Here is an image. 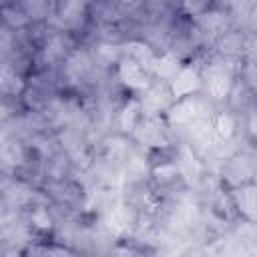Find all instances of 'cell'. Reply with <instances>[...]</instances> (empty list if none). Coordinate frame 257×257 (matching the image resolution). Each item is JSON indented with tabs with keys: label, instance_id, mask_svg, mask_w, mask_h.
Segmentation results:
<instances>
[{
	"label": "cell",
	"instance_id": "6da1fadb",
	"mask_svg": "<svg viewBox=\"0 0 257 257\" xmlns=\"http://www.w3.org/2000/svg\"><path fill=\"white\" fill-rule=\"evenodd\" d=\"M167 118L169 124L173 126H187L199 118H211V104L207 98L191 94L185 98H179L177 104H171V108L167 110Z\"/></svg>",
	"mask_w": 257,
	"mask_h": 257
},
{
	"label": "cell",
	"instance_id": "7a4b0ae2",
	"mask_svg": "<svg viewBox=\"0 0 257 257\" xmlns=\"http://www.w3.org/2000/svg\"><path fill=\"white\" fill-rule=\"evenodd\" d=\"M201 80L205 82L207 94L215 100H223L231 94L233 88V70L227 62L221 60H213L211 64L205 66V72L201 76Z\"/></svg>",
	"mask_w": 257,
	"mask_h": 257
},
{
	"label": "cell",
	"instance_id": "3957f363",
	"mask_svg": "<svg viewBox=\"0 0 257 257\" xmlns=\"http://www.w3.org/2000/svg\"><path fill=\"white\" fill-rule=\"evenodd\" d=\"M90 0H58L56 2V14L54 24L56 30H76L84 24L86 10Z\"/></svg>",
	"mask_w": 257,
	"mask_h": 257
},
{
	"label": "cell",
	"instance_id": "277c9868",
	"mask_svg": "<svg viewBox=\"0 0 257 257\" xmlns=\"http://www.w3.org/2000/svg\"><path fill=\"white\" fill-rule=\"evenodd\" d=\"M173 94H171V88L169 84H149L145 90H143V96L139 100L141 104V110H143V116H159L161 112H167L173 104Z\"/></svg>",
	"mask_w": 257,
	"mask_h": 257
},
{
	"label": "cell",
	"instance_id": "5b68a950",
	"mask_svg": "<svg viewBox=\"0 0 257 257\" xmlns=\"http://www.w3.org/2000/svg\"><path fill=\"white\" fill-rule=\"evenodd\" d=\"M223 181H227L233 187L251 183L253 173H255V165H253V157L245 155V153H235L229 159L223 161Z\"/></svg>",
	"mask_w": 257,
	"mask_h": 257
},
{
	"label": "cell",
	"instance_id": "8992f818",
	"mask_svg": "<svg viewBox=\"0 0 257 257\" xmlns=\"http://www.w3.org/2000/svg\"><path fill=\"white\" fill-rule=\"evenodd\" d=\"M139 145L149 149H163L167 147V133L159 116H143L133 131Z\"/></svg>",
	"mask_w": 257,
	"mask_h": 257
},
{
	"label": "cell",
	"instance_id": "52a82bcc",
	"mask_svg": "<svg viewBox=\"0 0 257 257\" xmlns=\"http://www.w3.org/2000/svg\"><path fill=\"white\" fill-rule=\"evenodd\" d=\"M135 219H137L135 209L128 207L126 203H122V199L112 203L108 209H104V215H102L104 227L112 235H124L135 225Z\"/></svg>",
	"mask_w": 257,
	"mask_h": 257
},
{
	"label": "cell",
	"instance_id": "ba28073f",
	"mask_svg": "<svg viewBox=\"0 0 257 257\" xmlns=\"http://www.w3.org/2000/svg\"><path fill=\"white\" fill-rule=\"evenodd\" d=\"M94 60L88 50H70L64 58V78L70 84L86 80L94 70Z\"/></svg>",
	"mask_w": 257,
	"mask_h": 257
},
{
	"label": "cell",
	"instance_id": "9c48e42d",
	"mask_svg": "<svg viewBox=\"0 0 257 257\" xmlns=\"http://www.w3.org/2000/svg\"><path fill=\"white\" fill-rule=\"evenodd\" d=\"M201 86H203L201 74L193 66H181V70L177 72V76L169 82V88H171V94H173L175 100L185 98V96H191V94H197Z\"/></svg>",
	"mask_w": 257,
	"mask_h": 257
},
{
	"label": "cell",
	"instance_id": "30bf717a",
	"mask_svg": "<svg viewBox=\"0 0 257 257\" xmlns=\"http://www.w3.org/2000/svg\"><path fill=\"white\" fill-rule=\"evenodd\" d=\"M149 70L143 68L137 60H133L131 56H120L118 60V78L124 86L133 88V90H145L149 86Z\"/></svg>",
	"mask_w": 257,
	"mask_h": 257
},
{
	"label": "cell",
	"instance_id": "8fae6325",
	"mask_svg": "<svg viewBox=\"0 0 257 257\" xmlns=\"http://www.w3.org/2000/svg\"><path fill=\"white\" fill-rule=\"evenodd\" d=\"M177 167H179V173H181V179L189 185H195L201 181V175H203V165L199 161V155L189 147V145H183L177 153Z\"/></svg>",
	"mask_w": 257,
	"mask_h": 257
},
{
	"label": "cell",
	"instance_id": "7c38bea8",
	"mask_svg": "<svg viewBox=\"0 0 257 257\" xmlns=\"http://www.w3.org/2000/svg\"><path fill=\"white\" fill-rule=\"evenodd\" d=\"M60 32H64V30H52V34L46 36L44 46H42V62L44 64H50V66L58 64L70 52L68 50V42Z\"/></svg>",
	"mask_w": 257,
	"mask_h": 257
},
{
	"label": "cell",
	"instance_id": "4fadbf2b",
	"mask_svg": "<svg viewBox=\"0 0 257 257\" xmlns=\"http://www.w3.org/2000/svg\"><path fill=\"white\" fill-rule=\"evenodd\" d=\"M231 203L241 215L247 217V221H255V187L251 183L235 187L231 193Z\"/></svg>",
	"mask_w": 257,
	"mask_h": 257
},
{
	"label": "cell",
	"instance_id": "5bb4252c",
	"mask_svg": "<svg viewBox=\"0 0 257 257\" xmlns=\"http://www.w3.org/2000/svg\"><path fill=\"white\" fill-rule=\"evenodd\" d=\"M122 179L124 183H141L151 175V167L149 161L143 155H128L126 161L122 163Z\"/></svg>",
	"mask_w": 257,
	"mask_h": 257
},
{
	"label": "cell",
	"instance_id": "9a60e30c",
	"mask_svg": "<svg viewBox=\"0 0 257 257\" xmlns=\"http://www.w3.org/2000/svg\"><path fill=\"white\" fill-rule=\"evenodd\" d=\"M179 70H181V60L173 52H167L163 56H155V62H153V68H151V72L167 84L177 76Z\"/></svg>",
	"mask_w": 257,
	"mask_h": 257
},
{
	"label": "cell",
	"instance_id": "2e32d148",
	"mask_svg": "<svg viewBox=\"0 0 257 257\" xmlns=\"http://www.w3.org/2000/svg\"><path fill=\"white\" fill-rule=\"evenodd\" d=\"M24 90V82L16 68L10 64H0V96H16Z\"/></svg>",
	"mask_w": 257,
	"mask_h": 257
},
{
	"label": "cell",
	"instance_id": "e0dca14e",
	"mask_svg": "<svg viewBox=\"0 0 257 257\" xmlns=\"http://www.w3.org/2000/svg\"><path fill=\"white\" fill-rule=\"evenodd\" d=\"M124 54L131 56L133 60H137L143 68H147L151 72L153 62H155V54H153V48L147 42H143V40H131V42H126Z\"/></svg>",
	"mask_w": 257,
	"mask_h": 257
},
{
	"label": "cell",
	"instance_id": "ac0fdd59",
	"mask_svg": "<svg viewBox=\"0 0 257 257\" xmlns=\"http://www.w3.org/2000/svg\"><path fill=\"white\" fill-rule=\"evenodd\" d=\"M141 118H143V110H141L139 100H128V102L120 108V112H118V116H116V124H118V128H120L122 133H133Z\"/></svg>",
	"mask_w": 257,
	"mask_h": 257
},
{
	"label": "cell",
	"instance_id": "d6986e66",
	"mask_svg": "<svg viewBox=\"0 0 257 257\" xmlns=\"http://www.w3.org/2000/svg\"><path fill=\"white\" fill-rule=\"evenodd\" d=\"M122 56V48L118 44H112L110 40H102L94 46V64L96 66H108V64H114L118 62Z\"/></svg>",
	"mask_w": 257,
	"mask_h": 257
},
{
	"label": "cell",
	"instance_id": "ffe728a7",
	"mask_svg": "<svg viewBox=\"0 0 257 257\" xmlns=\"http://www.w3.org/2000/svg\"><path fill=\"white\" fill-rule=\"evenodd\" d=\"M217 46H219V52L225 54V56H237L245 50V38L241 32H225L217 38Z\"/></svg>",
	"mask_w": 257,
	"mask_h": 257
},
{
	"label": "cell",
	"instance_id": "44dd1931",
	"mask_svg": "<svg viewBox=\"0 0 257 257\" xmlns=\"http://www.w3.org/2000/svg\"><path fill=\"white\" fill-rule=\"evenodd\" d=\"M211 128L217 137V141H227V139H233L235 135V116L229 114V112H219L215 114V118H211Z\"/></svg>",
	"mask_w": 257,
	"mask_h": 257
},
{
	"label": "cell",
	"instance_id": "7402d4cb",
	"mask_svg": "<svg viewBox=\"0 0 257 257\" xmlns=\"http://www.w3.org/2000/svg\"><path fill=\"white\" fill-rule=\"evenodd\" d=\"M151 175L155 177V181L163 187H169V185H175L179 179H181V173H179V167L175 161H167V163H161L157 167L151 169Z\"/></svg>",
	"mask_w": 257,
	"mask_h": 257
},
{
	"label": "cell",
	"instance_id": "603a6c76",
	"mask_svg": "<svg viewBox=\"0 0 257 257\" xmlns=\"http://www.w3.org/2000/svg\"><path fill=\"white\" fill-rule=\"evenodd\" d=\"M0 18L12 30H22V28H26L30 24V18L26 16V12L20 6H4L0 10Z\"/></svg>",
	"mask_w": 257,
	"mask_h": 257
},
{
	"label": "cell",
	"instance_id": "cb8c5ba5",
	"mask_svg": "<svg viewBox=\"0 0 257 257\" xmlns=\"http://www.w3.org/2000/svg\"><path fill=\"white\" fill-rule=\"evenodd\" d=\"M20 8L26 12L30 22L46 20L50 16V0H20Z\"/></svg>",
	"mask_w": 257,
	"mask_h": 257
},
{
	"label": "cell",
	"instance_id": "d4e9b609",
	"mask_svg": "<svg viewBox=\"0 0 257 257\" xmlns=\"http://www.w3.org/2000/svg\"><path fill=\"white\" fill-rule=\"evenodd\" d=\"M30 225H32V229H38V231H50L54 221L46 207H34L30 211Z\"/></svg>",
	"mask_w": 257,
	"mask_h": 257
},
{
	"label": "cell",
	"instance_id": "484cf974",
	"mask_svg": "<svg viewBox=\"0 0 257 257\" xmlns=\"http://www.w3.org/2000/svg\"><path fill=\"white\" fill-rule=\"evenodd\" d=\"M209 8V0H183V10L187 14L199 16L201 12H205Z\"/></svg>",
	"mask_w": 257,
	"mask_h": 257
},
{
	"label": "cell",
	"instance_id": "4316f807",
	"mask_svg": "<svg viewBox=\"0 0 257 257\" xmlns=\"http://www.w3.org/2000/svg\"><path fill=\"white\" fill-rule=\"evenodd\" d=\"M120 4H135V2H139V0H118Z\"/></svg>",
	"mask_w": 257,
	"mask_h": 257
},
{
	"label": "cell",
	"instance_id": "83f0119b",
	"mask_svg": "<svg viewBox=\"0 0 257 257\" xmlns=\"http://www.w3.org/2000/svg\"><path fill=\"white\" fill-rule=\"evenodd\" d=\"M0 2H4V0H0Z\"/></svg>",
	"mask_w": 257,
	"mask_h": 257
}]
</instances>
